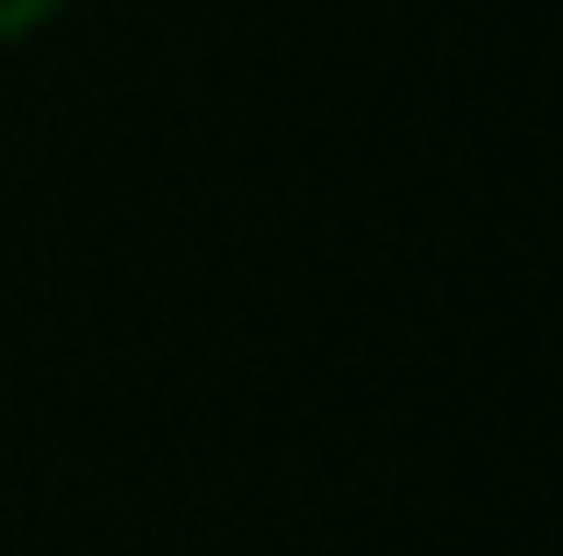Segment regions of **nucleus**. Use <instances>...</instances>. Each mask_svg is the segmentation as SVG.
<instances>
[{
	"instance_id": "obj_1",
	"label": "nucleus",
	"mask_w": 563,
	"mask_h": 556,
	"mask_svg": "<svg viewBox=\"0 0 563 556\" xmlns=\"http://www.w3.org/2000/svg\"><path fill=\"white\" fill-rule=\"evenodd\" d=\"M57 8H65V0H0V43H8V36H29V29H43Z\"/></svg>"
}]
</instances>
